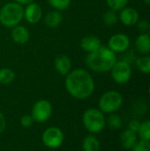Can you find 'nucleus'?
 <instances>
[{"instance_id":"obj_25","label":"nucleus","mask_w":150,"mask_h":151,"mask_svg":"<svg viewBox=\"0 0 150 151\" xmlns=\"http://www.w3.org/2000/svg\"><path fill=\"white\" fill-rule=\"evenodd\" d=\"M128 3V0H106V4L110 9L119 12L124 8Z\"/></svg>"},{"instance_id":"obj_16","label":"nucleus","mask_w":150,"mask_h":151,"mask_svg":"<svg viewBox=\"0 0 150 151\" xmlns=\"http://www.w3.org/2000/svg\"><path fill=\"white\" fill-rule=\"evenodd\" d=\"M119 141L122 148L126 150H131L133 146L136 144V142L138 141V137H137V134L135 132L131 131L130 129H126L121 132L119 136Z\"/></svg>"},{"instance_id":"obj_32","label":"nucleus","mask_w":150,"mask_h":151,"mask_svg":"<svg viewBox=\"0 0 150 151\" xmlns=\"http://www.w3.org/2000/svg\"><path fill=\"white\" fill-rule=\"evenodd\" d=\"M143 1H144V3L146 5H150V0H143Z\"/></svg>"},{"instance_id":"obj_31","label":"nucleus","mask_w":150,"mask_h":151,"mask_svg":"<svg viewBox=\"0 0 150 151\" xmlns=\"http://www.w3.org/2000/svg\"><path fill=\"white\" fill-rule=\"evenodd\" d=\"M14 2H18V3L22 4V5H27L28 3H31L33 2L34 0H14Z\"/></svg>"},{"instance_id":"obj_11","label":"nucleus","mask_w":150,"mask_h":151,"mask_svg":"<svg viewBox=\"0 0 150 151\" xmlns=\"http://www.w3.org/2000/svg\"><path fill=\"white\" fill-rule=\"evenodd\" d=\"M119 14H118V20L121 22L126 27H132L137 24L139 21V12L136 8L134 7H124L121 10H119Z\"/></svg>"},{"instance_id":"obj_21","label":"nucleus","mask_w":150,"mask_h":151,"mask_svg":"<svg viewBox=\"0 0 150 151\" xmlns=\"http://www.w3.org/2000/svg\"><path fill=\"white\" fill-rule=\"evenodd\" d=\"M116 12H117L109 8V9H107L106 12L103 14V17H102L103 23H104L106 26L112 27L118 22V14H116Z\"/></svg>"},{"instance_id":"obj_19","label":"nucleus","mask_w":150,"mask_h":151,"mask_svg":"<svg viewBox=\"0 0 150 151\" xmlns=\"http://www.w3.org/2000/svg\"><path fill=\"white\" fill-rule=\"evenodd\" d=\"M136 67L143 74L150 73V57L148 55H142L141 57L137 58Z\"/></svg>"},{"instance_id":"obj_20","label":"nucleus","mask_w":150,"mask_h":151,"mask_svg":"<svg viewBox=\"0 0 150 151\" xmlns=\"http://www.w3.org/2000/svg\"><path fill=\"white\" fill-rule=\"evenodd\" d=\"M16 78L14 70L10 68H2L0 69V83L1 84H9Z\"/></svg>"},{"instance_id":"obj_3","label":"nucleus","mask_w":150,"mask_h":151,"mask_svg":"<svg viewBox=\"0 0 150 151\" xmlns=\"http://www.w3.org/2000/svg\"><path fill=\"white\" fill-rule=\"evenodd\" d=\"M24 19V7L18 2H8L0 8V24L5 28H12Z\"/></svg>"},{"instance_id":"obj_2","label":"nucleus","mask_w":150,"mask_h":151,"mask_svg":"<svg viewBox=\"0 0 150 151\" xmlns=\"http://www.w3.org/2000/svg\"><path fill=\"white\" fill-rule=\"evenodd\" d=\"M117 61L116 54L109 47L101 45L98 50L88 52L85 58V64L92 71L105 73L110 71L114 63Z\"/></svg>"},{"instance_id":"obj_18","label":"nucleus","mask_w":150,"mask_h":151,"mask_svg":"<svg viewBox=\"0 0 150 151\" xmlns=\"http://www.w3.org/2000/svg\"><path fill=\"white\" fill-rule=\"evenodd\" d=\"M81 147L83 151H100L101 143L98 138L93 135H88L83 139Z\"/></svg>"},{"instance_id":"obj_24","label":"nucleus","mask_w":150,"mask_h":151,"mask_svg":"<svg viewBox=\"0 0 150 151\" xmlns=\"http://www.w3.org/2000/svg\"><path fill=\"white\" fill-rule=\"evenodd\" d=\"M46 1L54 9L60 10V12L67 9L71 4V0H46Z\"/></svg>"},{"instance_id":"obj_28","label":"nucleus","mask_w":150,"mask_h":151,"mask_svg":"<svg viewBox=\"0 0 150 151\" xmlns=\"http://www.w3.org/2000/svg\"><path fill=\"white\" fill-rule=\"evenodd\" d=\"M20 122H21V124H22V127H32L33 123H34V119H33L31 115H27L26 114V115H23L22 117H21Z\"/></svg>"},{"instance_id":"obj_26","label":"nucleus","mask_w":150,"mask_h":151,"mask_svg":"<svg viewBox=\"0 0 150 151\" xmlns=\"http://www.w3.org/2000/svg\"><path fill=\"white\" fill-rule=\"evenodd\" d=\"M131 150L132 151H150V143H149V141L140 140V141L136 142V144L133 146V148Z\"/></svg>"},{"instance_id":"obj_6","label":"nucleus","mask_w":150,"mask_h":151,"mask_svg":"<svg viewBox=\"0 0 150 151\" xmlns=\"http://www.w3.org/2000/svg\"><path fill=\"white\" fill-rule=\"evenodd\" d=\"M110 72L114 82L118 84L126 83L132 77V67L126 60L116 61L110 69Z\"/></svg>"},{"instance_id":"obj_5","label":"nucleus","mask_w":150,"mask_h":151,"mask_svg":"<svg viewBox=\"0 0 150 151\" xmlns=\"http://www.w3.org/2000/svg\"><path fill=\"white\" fill-rule=\"evenodd\" d=\"M123 103V97L117 91H108L101 96L99 100V109L103 113L110 114L117 112Z\"/></svg>"},{"instance_id":"obj_7","label":"nucleus","mask_w":150,"mask_h":151,"mask_svg":"<svg viewBox=\"0 0 150 151\" xmlns=\"http://www.w3.org/2000/svg\"><path fill=\"white\" fill-rule=\"evenodd\" d=\"M52 114V106L47 100H39L35 102L31 109V116L34 119V122L43 123L50 119Z\"/></svg>"},{"instance_id":"obj_10","label":"nucleus","mask_w":150,"mask_h":151,"mask_svg":"<svg viewBox=\"0 0 150 151\" xmlns=\"http://www.w3.org/2000/svg\"><path fill=\"white\" fill-rule=\"evenodd\" d=\"M24 19L31 25L39 23L42 19V8L39 4L35 3L34 1L27 4L26 8H24Z\"/></svg>"},{"instance_id":"obj_8","label":"nucleus","mask_w":150,"mask_h":151,"mask_svg":"<svg viewBox=\"0 0 150 151\" xmlns=\"http://www.w3.org/2000/svg\"><path fill=\"white\" fill-rule=\"evenodd\" d=\"M42 143L50 149H57L64 142V133L57 127H47L42 134Z\"/></svg>"},{"instance_id":"obj_17","label":"nucleus","mask_w":150,"mask_h":151,"mask_svg":"<svg viewBox=\"0 0 150 151\" xmlns=\"http://www.w3.org/2000/svg\"><path fill=\"white\" fill-rule=\"evenodd\" d=\"M135 47L141 55H149L150 52V37L148 33H141L135 41Z\"/></svg>"},{"instance_id":"obj_27","label":"nucleus","mask_w":150,"mask_h":151,"mask_svg":"<svg viewBox=\"0 0 150 151\" xmlns=\"http://www.w3.org/2000/svg\"><path fill=\"white\" fill-rule=\"evenodd\" d=\"M136 25H137L138 30L140 31L141 33H148L150 30V24L146 20H142V21L139 20Z\"/></svg>"},{"instance_id":"obj_22","label":"nucleus","mask_w":150,"mask_h":151,"mask_svg":"<svg viewBox=\"0 0 150 151\" xmlns=\"http://www.w3.org/2000/svg\"><path fill=\"white\" fill-rule=\"evenodd\" d=\"M106 123L108 124V127H110L111 129H121L122 127V119L117 113L113 112V113H110L109 116L106 118Z\"/></svg>"},{"instance_id":"obj_14","label":"nucleus","mask_w":150,"mask_h":151,"mask_svg":"<svg viewBox=\"0 0 150 151\" xmlns=\"http://www.w3.org/2000/svg\"><path fill=\"white\" fill-rule=\"evenodd\" d=\"M101 45H102L101 39L95 35H86L80 40V47L83 52H88V54L98 50Z\"/></svg>"},{"instance_id":"obj_13","label":"nucleus","mask_w":150,"mask_h":151,"mask_svg":"<svg viewBox=\"0 0 150 151\" xmlns=\"http://www.w3.org/2000/svg\"><path fill=\"white\" fill-rule=\"evenodd\" d=\"M55 69L60 75L66 76L69 72L71 71V67H72V63L68 56L66 55H60V56L56 57L54 61Z\"/></svg>"},{"instance_id":"obj_30","label":"nucleus","mask_w":150,"mask_h":151,"mask_svg":"<svg viewBox=\"0 0 150 151\" xmlns=\"http://www.w3.org/2000/svg\"><path fill=\"white\" fill-rule=\"evenodd\" d=\"M6 127V118L2 112H0V134L3 133Z\"/></svg>"},{"instance_id":"obj_4","label":"nucleus","mask_w":150,"mask_h":151,"mask_svg":"<svg viewBox=\"0 0 150 151\" xmlns=\"http://www.w3.org/2000/svg\"><path fill=\"white\" fill-rule=\"evenodd\" d=\"M82 123L86 131L92 134H98L104 129L106 125V118L100 109L90 108L82 114Z\"/></svg>"},{"instance_id":"obj_9","label":"nucleus","mask_w":150,"mask_h":151,"mask_svg":"<svg viewBox=\"0 0 150 151\" xmlns=\"http://www.w3.org/2000/svg\"><path fill=\"white\" fill-rule=\"evenodd\" d=\"M131 40L128 35L124 33L113 34L108 39V47L115 54H120L128 50L130 47Z\"/></svg>"},{"instance_id":"obj_29","label":"nucleus","mask_w":150,"mask_h":151,"mask_svg":"<svg viewBox=\"0 0 150 151\" xmlns=\"http://www.w3.org/2000/svg\"><path fill=\"white\" fill-rule=\"evenodd\" d=\"M140 121L139 120H137V119H132L128 122V129H130L131 131H133V132H135V133L137 134V132H138V129H139V127H140Z\"/></svg>"},{"instance_id":"obj_33","label":"nucleus","mask_w":150,"mask_h":151,"mask_svg":"<svg viewBox=\"0 0 150 151\" xmlns=\"http://www.w3.org/2000/svg\"><path fill=\"white\" fill-rule=\"evenodd\" d=\"M20 151H22V150H20Z\"/></svg>"},{"instance_id":"obj_23","label":"nucleus","mask_w":150,"mask_h":151,"mask_svg":"<svg viewBox=\"0 0 150 151\" xmlns=\"http://www.w3.org/2000/svg\"><path fill=\"white\" fill-rule=\"evenodd\" d=\"M137 135L139 136L140 140L150 141V122L149 120H144L140 123V127L137 132Z\"/></svg>"},{"instance_id":"obj_12","label":"nucleus","mask_w":150,"mask_h":151,"mask_svg":"<svg viewBox=\"0 0 150 151\" xmlns=\"http://www.w3.org/2000/svg\"><path fill=\"white\" fill-rule=\"evenodd\" d=\"M11 39L18 44H25L30 39V32L25 26L22 25H17L12 27L11 32H10Z\"/></svg>"},{"instance_id":"obj_1","label":"nucleus","mask_w":150,"mask_h":151,"mask_svg":"<svg viewBox=\"0 0 150 151\" xmlns=\"http://www.w3.org/2000/svg\"><path fill=\"white\" fill-rule=\"evenodd\" d=\"M66 91L77 100L90 98L95 91V81L90 72L84 69H75L66 75Z\"/></svg>"},{"instance_id":"obj_15","label":"nucleus","mask_w":150,"mask_h":151,"mask_svg":"<svg viewBox=\"0 0 150 151\" xmlns=\"http://www.w3.org/2000/svg\"><path fill=\"white\" fill-rule=\"evenodd\" d=\"M43 21L47 28H52V29L58 28L63 22V14L60 10H57V9L50 10V12H48L44 16Z\"/></svg>"}]
</instances>
